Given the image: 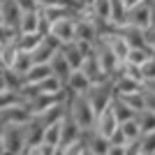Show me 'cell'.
Returning <instances> with one entry per match:
<instances>
[{"label":"cell","instance_id":"7dc6e473","mask_svg":"<svg viewBox=\"0 0 155 155\" xmlns=\"http://www.w3.org/2000/svg\"><path fill=\"white\" fill-rule=\"evenodd\" d=\"M139 155H143V153H139Z\"/></svg>","mask_w":155,"mask_h":155},{"label":"cell","instance_id":"836d02e7","mask_svg":"<svg viewBox=\"0 0 155 155\" xmlns=\"http://www.w3.org/2000/svg\"><path fill=\"white\" fill-rule=\"evenodd\" d=\"M16 5L21 7V12H39L42 9L37 0H16Z\"/></svg>","mask_w":155,"mask_h":155},{"label":"cell","instance_id":"d4e9b609","mask_svg":"<svg viewBox=\"0 0 155 155\" xmlns=\"http://www.w3.org/2000/svg\"><path fill=\"white\" fill-rule=\"evenodd\" d=\"M42 141L49 143V146H60V120L46 125L44 127V139H42Z\"/></svg>","mask_w":155,"mask_h":155},{"label":"cell","instance_id":"277c9868","mask_svg":"<svg viewBox=\"0 0 155 155\" xmlns=\"http://www.w3.org/2000/svg\"><path fill=\"white\" fill-rule=\"evenodd\" d=\"M95 53H97L100 67H102V72L107 74V79H114L118 72L123 70V60H118V56L111 51L107 44H104V39H102V37L97 39V44H95Z\"/></svg>","mask_w":155,"mask_h":155},{"label":"cell","instance_id":"2e32d148","mask_svg":"<svg viewBox=\"0 0 155 155\" xmlns=\"http://www.w3.org/2000/svg\"><path fill=\"white\" fill-rule=\"evenodd\" d=\"M120 37L127 42L130 49H148L146 46V39H143V30L141 28H134V26H120L118 28Z\"/></svg>","mask_w":155,"mask_h":155},{"label":"cell","instance_id":"f35d334b","mask_svg":"<svg viewBox=\"0 0 155 155\" xmlns=\"http://www.w3.org/2000/svg\"><path fill=\"white\" fill-rule=\"evenodd\" d=\"M5 91H9V88H7V81H5V72L0 70V93H5Z\"/></svg>","mask_w":155,"mask_h":155},{"label":"cell","instance_id":"f6af8a7d","mask_svg":"<svg viewBox=\"0 0 155 155\" xmlns=\"http://www.w3.org/2000/svg\"><path fill=\"white\" fill-rule=\"evenodd\" d=\"M0 26H5V21H2V14H0Z\"/></svg>","mask_w":155,"mask_h":155},{"label":"cell","instance_id":"5b68a950","mask_svg":"<svg viewBox=\"0 0 155 155\" xmlns=\"http://www.w3.org/2000/svg\"><path fill=\"white\" fill-rule=\"evenodd\" d=\"M125 26H134V28H141V30L150 28V0H141L134 7H130Z\"/></svg>","mask_w":155,"mask_h":155},{"label":"cell","instance_id":"ac0fdd59","mask_svg":"<svg viewBox=\"0 0 155 155\" xmlns=\"http://www.w3.org/2000/svg\"><path fill=\"white\" fill-rule=\"evenodd\" d=\"M53 72H51V65L46 63V65H32L30 70L23 74V86L26 84H39V81H44L46 77H51Z\"/></svg>","mask_w":155,"mask_h":155},{"label":"cell","instance_id":"1f68e13d","mask_svg":"<svg viewBox=\"0 0 155 155\" xmlns=\"http://www.w3.org/2000/svg\"><path fill=\"white\" fill-rule=\"evenodd\" d=\"M84 150H86V141H84V139H79V141L70 143V146H63V153L65 155H81Z\"/></svg>","mask_w":155,"mask_h":155},{"label":"cell","instance_id":"e0dca14e","mask_svg":"<svg viewBox=\"0 0 155 155\" xmlns=\"http://www.w3.org/2000/svg\"><path fill=\"white\" fill-rule=\"evenodd\" d=\"M49 65H51V72L53 74H56V77L60 79V81H67V77H70L72 74V67H70V63H67V60H65V56L60 51H56L53 53V58L49 60Z\"/></svg>","mask_w":155,"mask_h":155},{"label":"cell","instance_id":"8992f818","mask_svg":"<svg viewBox=\"0 0 155 155\" xmlns=\"http://www.w3.org/2000/svg\"><path fill=\"white\" fill-rule=\"evenodd\" d=\"M111 84H114V95H116V97L132 95V93L143 91V84H141V81H139V79H134V77H130V74H125L123 70H120L116 77L111 79Z\"/></svg>","mask_w":155,"mask_h":155},{"label":"cell","instance_id":"ba28073f","mask_svg":"<svg viewBox=\"0 0 155 155\" xmlns=\"http://www.w3.org/2000/svg\"><path fill=\"white\" fill-rule=\"evenodd\" d=\"M51 35L60 44L74 42L77 39V19H60L56 23H51Z\"/></svg>","mask_w":155,"mask_h":155},{"label":"cell","instance_id":"74e56055","mask_svg":"<svg viewBox=\"0 0 155 155\" xmlns=\"http://www.w3.org/2000/svg\"><path fill=\"white\" fill-rule=\"evenodd\" d=\"M107 155H125V146H111V143H109Z\"/></svg>","mask_w":155,"mask_h":155},{"label":"cell","instance_id":"4dcf8cb0","mask_svg":"<svg viewBox=\"0 0 155 155\" xmlns=\"http://www.w3.org/2000/svg\"><path fill=\"white\" fill-rule=\"evenodd\" d=\"M141 79H143V84L155 79V56H150V58L141 65Z\"/></svg>","mask_w":155,"mask_h":155},{"label":"cell","instance_id":"5bb4252c","mask_svg":"<svg viewBox=\"0 0 155 155\" xmlns=\"http://www.w3.org/2000/svg\"><path fill=\"white\" fill-rule=\"evenodd\" d=\"M116 127H118V120H116V116H114L111 107H107L104 111H100V114H97V118H95V130H97L102 137H107V139H109L111 132H114Z\"/></svg>","mask_w":155,"mask_h":155},{"label":"cell","instance_id":"4fadbf2b","mask_svg":"<svg viewBox=\"0 0 155 155\" xmlns=\"http://www.w3.org/2000/svg\"><path fill=\"white\" fill-rule=\"evenodd\" d=\"M84 141H86V148L93 150L95 155H107V150H109V139L102 137L95 127L84 132Z\"/></svg>","mask_w":155,"mask_h":155},{"label":"cell","instance_id":"f546056e","mask_svg":"<svg viewBox=\"0 0 155 155\" xmlns=\"http://www.w3.org/2000/svg\"><path fill=\"white\" fill-rule=\"evenodd\" d=\"M39 7H74V9H81V0H37Z\"/></svg>","mask_w":155,"mask_h":155},{"label":"cell","instance_id":"ffe728a7","mask_svg":"<svg viewBox=\"0 0 155 155\" xmlns=\"http://www.w3.org/2000/svg\"><path fill=\"white\" fill-rule=\"evenodd\" d=\"M127 21V7L123 5V0H111V16H109V23L114 26H125Z\"/></svg>","mask_w":155,"mask_h":155},{"label":"cell","instance_id":"b9f144b4","mask_svg":"<svg viewBox=\"0 0 155 155\" xmlns=\"http://www.w3.org/2000/svg\"><path fill=\"white\" fill-rule=\"evenodd\" d=\"M137 2H141V0H123V5L127 7V9H130V7H134Z\"/></svg>","mask_w":155,"mask_h":155},{"label":"cell","instance_id":"9c48e42d","mask_svg":"<svg viewBox=\"0 0 155 155\" xmlns=\"http://www.w3.org/2000/svg\"><path fill=\"white\" fill-rule=\"evenodd\" d=\"M79 139H84V130L72 120L70 114H65L63 120H60V146H70Z\"/></svg>","mask_w":155,"mask_h":155},{"label":"cell","instance_id":"8d00e7d4","mask_svg":"<svg viewBox=\"0 0 155 155\" xmlns=\"http://www.w3.org/2000/svg\"><path fill=\"white\" fill-rule=\"evenodd\" d=\"M143 100H146V109L155 111V93H150V91H143Z\"/></svg>","mask_w":155,"mask_h":155},{"label":"cell","instance_id":"4316f807","mask_svg":"<svg viewBox=\"0 0 155 155\" xmlns=\"http://www.w3.org/2000/svg\"><path fill=\"white\" fill-rule=\"evenodd\" d=\"M150 56H153V53H150L148 49H130L127 58H125V63H130V65H139V67H141V65L146 63Z\"/></svg>","mask_w":155,"mask_h":155},{"label":"cell","instance_id":"681fc988","mask_svg":"<svg viewBox=\"0 0 155 155\" xmlns=\"http://www.w3.org/2000/svg\"><path fill=\"white\" fill-rule=\"evenodd\" d=\"M150 2H153V0H150Z\"/></svg>","mask_w":155,"mask_h":155},{"label":"cell","instance_id":"7c38bea8","mask_svg":"<svg viewBox=\"0 0 155 155\" xmlns=\"http://www.w3.org/2000/svg\"><path fill=\"white\" fill-rule=\"evenodd\" d=\"M91 79L84 74V70H72V74L65 81V91L67 93H77V95H84L88 88H91Z\"/></svg>","mask_w":155,"mask_h":155},{"label":"cell","instance_id":"ee69618b","mask_svg":"<svg viewBox=\"0 0 155 155\" xmlns=\"http://www.w3.org/2000/svg\"><path fill=\"white\" fill-rule=\"evenodd\" d=\"M81 155H95V153H93V150H88V148H86V150H84V153H81Z\"/></svg>","mask_w":155,"mask_h":155},{"label":"cell","instance_id":"83f0119b","mask_svg":"<svg viewBox=\"0 0 155 155\" xmlns=\"http://www.w3.org/2000/svg\"><path fill=\"white\" fill-rule=\"evenodd\" d=\"M16 53H19V49H16V44H14V39L9 42V44L0 46V56H2V67H12L14 58H16Z\"/></svg>","mask_w":155,"mask_h":155},{"label":"cell","instance_id":"d6a6232c","mask_svg":"<svg viewBox=\"0 0 155 155\" xmlns=\"http://www.w3.org/2000/svg\"><path fill=\"white\" fill-rule=\"evenodd\" d=\"M14 37H16V30H14V28H9V26H0V46L9 44Z\"/></svg>","mask_w":155,"mask_h":155},{"label":"cell","instance_id":"7bdbcfd3","mask_svg":"<svg viewBox=\"0 0 155 155\" xmlns=\"http://www.w3.org/2000/svg\"><path fill=\"white\" fill-rule=\"evenodd\" d=\"M93 2H95V0H81V5H84V7H93Z\"/></svg>","mask_w":155,"mask_h":155},{"label":"cell","instance_id":"cb8c5ba5","mask_svg":"<svg viewBox=\"0 0 155 155\" xmlns=\"http://www.w3.org/2000/svg\"><path fill=\"white\" fill-rule=\"evenodd\" d=\"M118 127H120V132L125 134V139H127V141H137V139L141 137V127H139V123H137V118L125 120V123H120Z\"/></svg>","mask_w":155,"mask_h":155},{"label":"cell","instance_id":"30bf717a","mask_svg":"<svg viewBox=\"0 0 155 155\" xmlns=\"http://www.w3.org/2000/svg\"><path fill=\"white\" fill-rule=\"evenodd\" d=\"M0 14H2V21H5V26L14 28V30L19 32V21H21V7L16 5V0H2L0 2Z\"/></svg>","mask_w":155,"mask_h":155},{"label":"cell","instance_id":"484cf974","mask_svg":"<svg viewBox=\"0 0 155 155\" xmlns=\"http://www.w3.org/2000/svg\"><path fill=\"white\" fill-rule=\"evenodd\" d=\"M120 100H123V102L127 104V107H130L132 111H137V114H139L141 109H146V100H143V91H139V93H132V95H123Z\"/></svg>","mask_w":155,"mask_h":155},{"label":"cell","instance_id":"7402d4cb","mask_svg":"<svg viewBox=\"0 0 155 155\" xmlns=\"http://www.w3.org/2000/svg\"><path fill=\"white\" fill-rule=\"evenodd\" d=\"M30 67H32L30 53H28V51H19V53H16V58H14V63H12V67H7V70H14L16 74H21V77H23Z\"/></svg>","mask_w":155,"mask_h":155},{"label":"cell","instance_id":"60d3db41","mask_svg":"<svg viewBox=\"0 0 155 155\" xmlns=\"http://www.w3.org/2000/svg\"><path fill=\"white\" fill-rule=\"evenodd\" d=\"M150 28H155V2H150Z\"/></svg>","mask_w":155,"mask_h":155},{"label":"cell","instance_id":"603a6c76","mask_svg":"<svg viewBox=\"0 0 155 155\" xmlns=\"http://www.w3.org/2000/svg\"><path fill=\"white\" fill-rule=\"evenodd\" d=\"M134 118H137V123H139V127H141V134L143 132H155V111L141 109Z\"/></svg>","mask_w":155,"mask_h":155},{"label":"cell","instance_id":"44dd1931","mask_svg":"<svg viewBox=\"0 0 155 155\" xmlns=\"http://www.w3.org/2000/svg\"><path fill=\"white\" fill-rule=\"evenodd\" d=\"M39 26V12H23L21 14V21H19V32H37Z\"/></svg>","mask_w":155,"mask_h":155},{"label":"cell","instance_id":"e575fe53","mask_svg":"<svg viewBox=\"0 0 155 155\" xmlns=\"http://www.w3.org/2000/svg\"><path fill=\"white\" fill-rule=\"evenodd\" d=\"M109 143H111V146H125V143H127V139H125V134L120 132V127H116L114 132H111Z\"/></svg>","mask_w":155,"mask_h":155},{"label":"cell","instance_id":"f1b7e54d","mask_svg":"<svg viewBox=\"0 0 155 155\" xmlns=\"http://www.w3.org/2000/svg\"><path fill=\"white\" fill-rule=\"evenodd\" d=\"M139 146L143 155H155V132H143L139 137Z\"/></svg>","mask_w":155,"mask_h":155},{"label":"cell","instance_id":"d6986e66","mask_svg":"<svg viewBox=\"0 0 155 155\" xmlns=\"http://www.w3.org/2000/svg\"><path fill=\"white\" fill-rule=\"evenodd\" d=\"M109 107H111V111H114V116H116L118 125H120V123H125V120H132V118L137 116V111H132V109L127 107V104H125L123 100H120V97H114Z\"/></svg>","mask_w":155,"mask_h":155},{"label":"cell","instance_id":"f907efd6","mask_svg":"<svg viewBox=\"0 0 155 155\" xmlns=\"http://www.w3.org/2000/svg\"><path fill=\"white\" fill-rule=\"evenodd\" d=\"M153 2H155V0H153Z\"/></svg>","mask_w":155,"mask_h":155},{"label":"cell","instance_id":"3957f363","mask_svg":"<svg viewBox=\"0 0 155 155\" xmlns=\"http://www.w3.org/2000/svg\"><path fill=\"white\" fill-rule=\"evenodd\" d=\"M86 100L91 102V107L95 109V114H100V111H104L107 107L111 104V100H114V84L111 81H102V84H93L88 91L84 93Z\"/></svg>","mask_w":155,"mask_h":155},{"label":"cell","instance_id":"ab89813d","mask_svg":"<svg viewBox=\"0 0 155 155\" xmlns=\"http://www.w3.org/2000/svg\"><path fill=\"white\" fill-rule=\"evenodd\" d=\"M143 91H150V93H155V79H153V81H146V84H143Z\"/></svg>","mask_w":155,"mask_h":155},{"label":"cell","instance_id":"8fae6325","mask_svg":"<svg viewBox=\"0 0 155 155\" xmlns=\"http://www.w3.org/2000/svg\"><path fill=\"white\" fill-rule=\"evenodd\" d=\"M60 53L65 56V60L70 63L72 70H81V65H84L86 56H84V49H81V44H79L77 39H74V42L63 44V46H60Z\"/></svg>","mask_w":155,"mask_h":155},{"label":"cell","instance_id":"6da1fadb","mask_svg":"<svg viewBox=\"0 0 155 155\" xmlns=\"http://www.w3.org/2000/svg\"><path fill=\"white\" fill-rule=\"evenodd\" d=\"M67 114L72 116V120L79 125V127L88 132V130L95 127V109L91 107V102L86 100V95H77V93H67Z\"/></svg>","mask_w":155,"mask_h":155},{"label":"cell","instance_id":"52a82bcc","mask_svg":"<svg viewBox=\"0 0 155 155\" xmlns=\"http://www.w3.org/2000/svg\"><path fill=\"white\" fill-rule=\"evenodd\" d=\"M30 111L26 109V104L19 102V104H12L7 109L0 111V125H23L30 120Z\"/></svg>","mask_w":155,"mask_h":155},{"label":"cell","instance_id":"d590c367","mask_svg":"<svg viewBox=\"0 0 155 155\" xmlns=\"http://www.w3.org/2000/svg\"><path fill=\"white\" fill-rule=\"evenodd\" d=\"M143 39H146L148 51L155 56V28H146V30H143Z\"/></svg>","mask_w":155,"mask_h":155},{"label":"cell","instance_id":"c3c4849f","mask_svg":"<svg viewBox=\"0 0 155 155\" xmlns=\"http://www.w3.org/2000/svg\"><path fill=\"white\" fill-rule=\"evenodd\" d=\"M0 2H2V0H0Z\"/></svg>","mask_w":155,"mask_h":155},{"label":"cell","instance_id":"bcb514c9","mask_svg":"<svg viewBox=\"0 0 155 155\" xmlns=\"http://www.w3.org/2000/svg\"><path fill=\"white\" fill-rule=\"evenodd\" d=\"M0 70H5V67H2V56H0Z\"/></svg>","mask_w":155,"mask_h":155},{"label":"cell","instance_id":"7a4b0ae2","mask_svg":"<svg viewBox=\"0 0 155 155\" xmlns=\"http://www.w3.org/2000/svg\"><path fill=\"white\" fill-rule=\"evenodd\" d=\"M26 148V123L2 125V155H21Z\"/></svg>","mask_w":155,"mask_h":155},{"label":"cell","instance_id":"9a60e30c","mask_svg":"<svg viewBox=\"0 0 155 155\" xmlns=\"http://www.w3.org/2000/svg\"><path fill=\"white\" fill-rule=\"evenodd\" d=\"M102 39H104V44L118 56V60L125 63V58H127V53H130V46H127V42L120 37V32L114 30V32H109V35H102Z\"/></svg>","mask_w":155,"mask_h":155}]
</instances>
